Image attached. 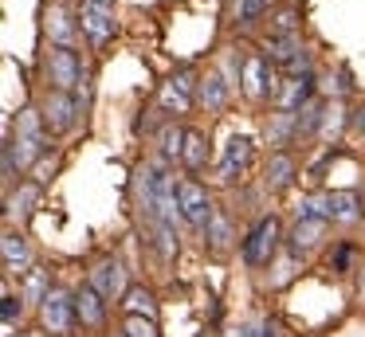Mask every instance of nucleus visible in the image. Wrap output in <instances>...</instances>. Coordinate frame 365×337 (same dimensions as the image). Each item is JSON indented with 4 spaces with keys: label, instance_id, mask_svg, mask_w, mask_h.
I'll use <instances>...</instances> for the list:
<instances>
[{
    "label": "nucleus",
    "instance_id": "5",
    "mask_svg": "<svg viewBox=\"0 0 365 337\" xmlns=\"http://www.w3.org/2000/svg\"><path fill=\"white\" fill-rule=\"evenodd\" d=\"M275 243H279V219H275V216H263L259 224L252 227V235L244 239V263H247V266L271 263V255H275Z\"/></svg>",
    "mask_w": 365,
    "mask_h": 337
},
{
    "label": "nucleus",
    "instance_id": "28",
    "mask_svg": "<svg viewBox=\"0 0 365 337\" xmlns=\"http://www.w3.org/2000/svg\"><path fill=\"white\" fill-rule=\"evenodd\" d=\"M126 337H161L150 318H126Z\"/></svg>",
    "mask_w": 365,
    "mask_h": 337
},
{
    "label": "nucleus",
    "instance_id": "17",
    "mask_svg": "<svg viewBox=\"0 0 365 337\" xmlns=\"http://www.w3.org/2000/svg\"><path fill=\"white\" fill-rule=\"evenodd\" d=\"M122 306H126V313H130V318H158V302H153V294H150V290H142V286H134V290H126V302H122Z\"/></svg>",
    "mask_w": 365,
    "mask_h": 337
},
{
    "label": "nucleus",
    "instance_id": "19",
    "mask_svg": "<svg viewBox=\"0 0 365 337\" xmlns=\"http://www.w3.org/2000/svg\"><path fill=\"white\" fill-rule=\"evenodd\" d=\"M36 200H40V185H24L20 192H9V216L28 219L36 212Z\"/></svg>",
    "mask_w": 365,
    "mask_h": 337
},
{
    "label": "nucleus",
    "instance_id": "24",
    "mask_svg": "<svg viewBox=\"0 0 365 337\" xmlns=\"http://www.w3.org/2000/svg\"><path fill=\"white\" fill-rule=\"evenodd\" d=\"M267 138H271V145H287L294 138V114H271Z\"/></svg>",
    "mask_w": 365,
    "mask_h": 337
},
{
    "label": "nucleus",
    "instance_id": "32",
    "mask_svg": "<svg viewBox=\"0 0 365 337\" xmlns=\"http://www.w3.org/2000/svg\"><path fill=\"white\" fill-rule=\"evenodd\" d=\"M259 337H275V329H271V326H263V329H259Z\"/></svg>",
    "mask_w": 365,
    "mask_h": 337
},
{
    "label": "nucleus",
    "instance_id": "12",
    "mask_svg": "<svg viewBox=\"0 0 365 337\" xmlns=\"http://www.w3.org/2000/svg\"><path fill=\"white\" fill-rule=\"evenodd\" d=\"M322 232H326V219H299V224L291 227V235H287L291 255H307V251H314L318 243H322Z\"/></svg>",
    "mask_w": 365,
    "mask_h": 337
},
{
    "label": "nucleus",
    "instance_id": "7",
    "mask_svg": "<svg viewBox=\"0 0 365 337\" xmlns=\"http://www.w3.org/2000/svg\"><path fill=\"white\" fill-rule=\"evenodd\" d=\"M79 118V106H75V94L67 90H48L43 98V122H48L51 133H67Z\"/></svg>",
    "mask_w": 365,
    "mask_h": 337
},
{
    "label": "nucleus",
    "instance_id": "11",
    "mask_svg": "<svg viewBox=\"0 0 365 337\" xmlns=\"http://www.w3.org/2000/svg\"><path fill=\"white\" fill-rule=\"evenodd\" d=\"M189 106H192V71H181V75H173L165 86H161V110L185 114Z\"/></svg>",
    "mask_w": 365,
    "mask_h": 337
},
{
    "label": "nucleus",
    "instance_id": "21",
    "mask_svg": "<svg viewBox=\"0 0 365 337\" xmlns=\"http://www.w3.org/2000/svg\"><path fill=\"white\" fill-rule=\"evenodd\" d=\"M48 31L59 47H71V20H67V8L63 4H51L48 12Z\"/></svg>",
    "mask_w": 365,
    "mask_h": 337
},
{
    "label": "nucleus",
    "instance_id": "27",
    "mask_svg": "<svg viewBox=\"0 0 365 337\" xmlns=\"http://www.w3.org/2000/svg\"><path fill=\"white\" fill-rule=\"evenodd\" d=\"M263 8H267V0H236V16L240 24H255L263 16Z\"/></svg>",
    "mask_w": 365,
    "mask_h": 337
},
{
    "label": "nucleus",
    "instance_id": "3",
    "mask_svg": "<svg viewBox=\"0 0 365 337\" xmlns=\"http://www.w3.org/2000/svg\"><path fill=\"white\" fill-rule=\"evenodd\" d=\"M43 67H48L51 90H67V94H71L75 86H79V78H83V63H79V55H75L71 47H51L48 59H43Z\"/></svg>",
    "mask_w": 365,
    "mask_h": 337
},
{
    "label": "nucleus",
    "instance_id": "26",
    "mask_svg": "<svg viewBox=\"0 0 365 337\" xmlns=\"http://www.w3.org/2000/svg\"><path fill=\"white\" fill-rule=\"evenodd\" d=\"M161 153H165V161H177V157L185 153V130L165 125V130H161Z\"/></svg>",
    "mask_w": 365,
    "mask_h": 337
},
{
    "label": "nucleus",
    "instance_id": "20",
    "mask_svg": "<svg viewBox=\"0 0 365 337\" xmlns=\"http://www.w3.org/2000/svg\"><path fill=\"white\" fill-rule=\"evenodd\" d=\"M181 161L189 165V169H200V165L208 161V145H205V133L200 130H185V153Z\"/></svg>",
    "mask_w": 365,
    "mask_h": 337
},
{
    "label": "nucleus",
    "instance_id": "29",
    "mask_svg": "<svg viewBox=\"0 0 365 337\" xmlns=\"http://www.w3.org/2000/svg\"><path fill=\"white\" fill-rule=\"evenodd\" d=\"M75 106H79V114H87V106H91V75L87 71H83L79 86H75Z\"/></svg>",
    "mask_w": 365,
    "mask_h": 337
},
{
    "label": "nucleus",
    "instance_id": "9",
    "mask_svg": "<svg viewBox=\"0 0 365 337\" xmlns=\"http://www.w3.org/2000/svg\"><path fill=\"white\" fill-rule=\"evenodd\" d=\"M307 102H314V75H294L283 78V94H279V114H299Z\"/></svg>",
    "mask_w": 365,
    "mask_h": 337
},
{
    "label": "nucleus",
    "instance_id": "18",
    "mask_svg": "<svg viewBox=\"0 0 365 337\" xmlns=\"http://www.w3.org/2000/svg\"><path fill=\"white\" fill-rule=\"evenodd\" d=\"M291 180H294V161L287 153H275L267 161V188H275V192H279V188H287Z\"/></svg>",
    "mask_w": 365,
    "mask_h": 337
},
{
    "label": "nucleus",
    "instance_id": "34",
    "mask_svg": "<svg viewBox=\"0 0 365 337\" xmlns=\"http://www.w3.org/2000/svg\"><path fill=\"white\" fill-rule=\"evenodd\" d=\"M32 337H40V333H32Z\"/></svg>",
    "mask_w": 365,
    "mask_h": 337
},
{
    "label": "nucleus",
    "instance_id": "13",
    "mask_svg": "<svg viewBox=\"0 0 365 337\" xmlns=\"http://www.w3.org/2000/svg\"><path fill=\"white\" fill-rule=\"evenodd\" d=\"M357 216H361V200H357V192H326V219L354 224Z\"/></svg>",
    "mask_w": 365,
    "mask_h": 337
},
{
    "label": "nucleus",
    "instance_id": "30",
    "mask_svg": "<svg viewBox=\"0 0 365 337\" xmlns=\"http://www.w3.org/2000/svg\"><path fill=\"white\" fill-rule=\"evenodd\" d=\"M349 125H354V133H361V138H365V106H357V110H354Z\"/></svg>",
    "mask_w": 365,
    "mask_h": 337
},
{
    "label": "nucleus",
    "instance_id": "23",
    "mask_svg": "<svg viewBox=\"0 0 365 337\" xmlns=\"http://www.w3.org/2000/svg\"><path fill=\"white\" fill-rule=\"evenodd\" d=\"M48 294H51V274L43 271V266H36V271L28 274V282H24V298L28 302H43Z\"/></svg>",
    "mask_w": 365,
    "mask_h": 337
},
{
    "label": "nucleus",
    "instance_id": "33",
    "mask_svg": "<svg viewBox=\"0 0 365 337\" xmlns=\"http://www.w3.org/2000/svg\"><path fill=\"white\" fill-rule=\"evenodd\" d=\"M357 290H361V298H365V271H361V279H357Z\"/></svg>",
    "mask_w": 365,
    "mask_h": 337
},
{
    "label": "nucleus",
    "instance_id": "16",
    "mask_svg": "<svg viewBox=\"0 0 365 337\" xmlns=\"http://www.w3.org/2000/svg\"><path fill=\"white\" fill-rule=\"evenodd\" d=\"M322 118H326V106H322V102H307V106L294 114V138H299V141L310 138V133L322 125Z\"/></svg>",
    "mask_w": 365,
    "mask_h": 337
},
{
    "label": "nucleus",
    "instance_id": "1",
    "mask_svg": "<svg viewBox=\"0 0 365 337\" xmlns=\"http://www.w3.org/2000/svg\"><path fill=\"white\" fill-rule=\"evenodd\" d=\"M244 90L252 94V98H275L279 102L283 83H279L275 63H271L267 55H247L244 59Z\"/></svg>",
    "mask_w": 365,
    "mask_h": 337
},
{
    "label": "nucleus",
    "instance_id": "22",
    "mask_svg": "<svg viewBox=\"0 0 365 337\" xmlns=\"http://www.w3.org/2000/svg\"><path fill=\"white\" fill-rule=\"evenodd\" d=\"M0 251H4V266H9L12 274H16L20 266L28 263V243L20 239V235H12V232L4 235V243H0Z\"/></svg>",
    "mask_w": 365,
    "mask_h": 337
},
{
    "label": "nucleus",
    "instance_id": "6",
    "mask_svg": "<svg viewBox=\"0 0 365 337\" xmlns=\"http://www.w3.org/2000/svg\"><path fill=\"white\" fill-rule=\"evenodd\" d=\"M79 28L91 36V43H106L114 36V0H83Z\"/></svg>",
    "mask_w": 365,
    "mask_h": 337
},
{
    "label": "nucleus",
    "instance_id": "10",
    "mask_svg": "<svg viewBox=\"0 0 365 337\" xmlns=\"http://www.w3.org/2000/svg\"><path fill=\"white\" fill-rule=\"evenodd\" d=\"M91 286L103 298H118L122 290H126V271H122L118 259H103V263L91 271Z\"/></svg>",
    "mask_w": 365,
    "mask_h": 337
},
{
    "label": "nucleus",
    "instance_id": "2",
    "mask_svg": "<svg viewBox=\"0 0 365 337\" xmlns=\"http://www.w3.org/2000/svg\"><path fill=\"white\" fill-rule=\"evenodd\" d=\"M75 318H79V310H75V294L63 286H51V294L40 302V321L48 333H71Z\"/></svg>",
    "mask_w": 365,
    "mask_h": 337
},
{
    "label": "nucleus",
    "instance_id": "8",
    "mask_svg": "<svg viewBox=\"0 0 365 337\" xmlns=\"http://www.w3.org/2000/svg\"><path fill=\"white\" fill-rule=\"evenodd\" d=\"M247 165H252V138L236 133V138H228V145H224V157H220V165H216V177L232 185Z\"/></svg>",
    "mask_w": 365,
    "mask_h": 337
},
{
    "label": "nucleus",
    "instance_id": "31",
    "mask_svg": "<svg viewBox=\"0 0 365 337\" xmlns=\"http://www.w3.org/2000/svg\"><path fill=\"white\" fill-rule=\"evenodd\" d=\"M16 310H20V306H16V298H12V294H4V310H0V313H4V321H9V326H12V318H16Z\"/></svg>",
    "mask_w": 365,
    "mask_h": 337
},
{
    "label": "nucleus",
    "instance_id": "15",
    "mask_svg": "<svg viewBox=\"0 0 365 337\" xmlns=\"http://www.w3.org/2000/svg\"><path fill=\"white\" fill-rule=\"evenodd\" d=\"M224 102H228V83H224L220 75L200 78V106H205L208 114H216V110H224Z\"/></svg>",
    "mask_w": 365,
    "mask_h": 337
},
{
    "label": "nucleus",
    "instance_id": "4",
    "mask_svg": "<svg viewBox=\"0 0 365 337\" xmlns=\"http://www.w3.org/2000/svg\"><path fill=\"white\" fill-rule=\"evenodd\" d=\"M177 204H181V216L189 219L192 227H200V232H208V224H212L216 208H212V200H208V192L197 185V180H181V185H177Z\"/></svg>",
    "mask_w": 365,
    "mask_h": 337
},
{
    "label": "nucleus",
    "instance_id": "25",
    "mask_svg": "<svg viewBox=\"0 0 365 337\" xmlns=\"http://www.w3.org/2000/svg\"><path fill=\"white\" fill-rule=\"evenodd\" d=\"M228 239H232V227L224 216H212V224H208V247L216 251V255H224L228 251Z\"/></svg>",
    "mask_w": 365,
    "mask_h": 337
},
{
    "label": "nucleus",
    "instance_id": "14",
    "mask_svg": "<svg viewBox=\"0 0 365 337\" xmlns=\"http://www.w3.org/2000/svg\"><path fill=\"white\" fill-rule=\"evenodd\" d=\"M75 310H79V321H83V326H91V329H98V326H103V318H106L103 294H98L95 286H83L79 294H75Z\"/></svg>",
    "mask_w": 365,
    "mask_h": 337
},
{
    "label": "nucleus",
    "instance_id": "35",
    "mask_svg": "<svg viewBox=\"0 0 365 337\" xmlns=\"http://www.w3.org/2000/svg\"><path fill=\"white\" fill-rule=\"evenodd\" d=\"M267 4H271V0H267Z\"/></svg>",
    "mask_w": 365,
    "mask_h": 337
}]
</instances>
